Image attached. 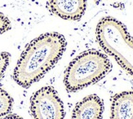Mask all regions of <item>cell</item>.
<instances>
[{"label":"cell","instance_id":"cell-6","mask_svg":"<svg viewBox=\"0 0 133 119\" xmlns=\"http://www.w3.org/2000/svg\"><path fill=\"white\" fill-rule=\"evenodd\" d=\"M104 106L96 94L88 95L75 106L72 119H102Z\"/></svg>","mask_w":133,"mask_h":119},{"label":"cell","instance_id":"cell-3","mask_svg":"<svg viewBox=\"0 0 133 119\" xmlns=\"http://www.w3.org/2000/svg\"><path fill=\"white\" fill-rule=\"evenodd\" d=\"M111 69L110 62L101 52L85 51L69 63L65 71V85L68 91L75 92L103 78Z\"/></svg>","mask_w":133,"mask_h":119},{"label":"cell","instance_id":"cell-4","mask_svg":"<svg viewBox=\"0 0 133 119\" xmlns=\"http://www.w3.org/2000/svg\"><path fill=\"white\" fill-rule=\"evenodd\" d=\"M30 110L34 119H64V104L56 90L51 86H44L33 94Z\"/></svg>","mask_w":133,"mask_h":119},{"label":"cell","instance_id":"cell-2","mask_svg":"<svg viewBox=\"0 0 133 119\" xmlns=\"http://www.w3.org/2000/svg\"><path fill=\"white\" fill-rule=\"evenodd\" d=\"M96 34L105 52L133 76V38L126 26L117 19L107 16L97 24Z\"/></svg>","mask_w":133,"mask_h":119},{"label":"cell","instance_id":"cell-10","mask_svg":"<svg viewBox=\"0 0 133 119\" xmlns=\"http://www.w3.org/2000/svg\"><path fill=\"white\" fill-rule=\"evenodd\" d=\"M11 28V23L7 16L0 13V35L6 32Z\"/></svg>","mask_w":133,"mask_h":119},{"label":"cell","instance_id":"cell-8","mask_svg":"<svg viewBox=\"0 0 133 119\" xmlns=\"http://www.w3.org/2000/svg\"><path fill=\"white\" fill-rule=\"evenodd\" d=\"M13 100L9 94L0 88V117L8 114L11 110Z\"/></svg>","mask_w":133,"mask_h":119},{"label":"cell","instance_id":"cell-9","mask_svg":"<svg viewBox=\"0 0 133 119\" xmlns=\"http://www.w3.org/2000/svg\"><path fill=\"white\" fill-rule=\"evenodd\" d=\"M10 55L5 52H0V76H1L5 70L7 69L9 63Z\"/></svg>","mask_w":133,"mask_h":119},{"label":"cell","instance_id":"cell-5","mask_svg":"<svg viewBox=\"0 0 133 119\" xmlns=\"http://www.w3.org/2000/svg\"><path fill=\"white\" fill-rule=\"evenodd\" d=\"M48 7L51 13L61 18L78 21L85 13L87 0H49Z\"/></svg>","mask_w":133,"mask_h":119},{"label":"cell","instance_id":"cell-7","mask_svg":"<svg viewBox=\"0 0 133 119\" xmlns=\"http://www.w3.org/2000/svg\"><path fill=\"white\" fill-rule=\"evenodd\" d=\"M111 119H133V91H124L113 97Z\"/></svg>","mask_w":133,"mask_h":119},{"label":"cell","instance_id":"cell-11","mask_svg":"<svg viewBox=\"0 0 133 119\" xmlns=\"http://www.w3.org/2000/svg\"><path fill=\"white\" fill-rule=\"evenodd\" d=\"M0 119H23L22 117H21L18 115H16V114H11V115H8V116H5Z\"/></svg>","mask_w":133,"mask_h":119},{"label":"cell","instance_id":"cell-1","mask_svg":"<svg viewBox=\"0 0 133 119\" xmlns=\"http://www.w3.org/2000/svg\"><path fill=\"white\" fill-rule=\"evenodd\" d=\"M66 41L62 35L47 33L34 39L23 51L13 77L19 86L28 88L47 73L61 58Z\"/></svg>","mask_w":133,"mask_h":119}]
</instances>
